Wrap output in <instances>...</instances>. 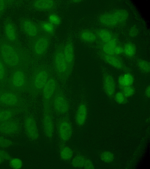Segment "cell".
I'll return each instance as SVG.
<instances>
[{"label": "cell", "mask_w": 150, "mask_h": 169, "mask_svg": "<svg viewBox=\"0 0 150 169\" xmlns=\"http://www.w3.org/2000/svg\"><path fill=\"white\" fill-rule=\"evenodd\" d=\"M0 57L9 70L30 67L35 62L28 50L21 44L11 43L0 36Z\"/></svg>", "instance_id": "cell-1"}, {"label": "cell", "mask_w": 150, "mask_h": 169, "mask_svg": "<svg viewBox=\"0 0 150 169\" xmlns=\"http://www.w3.org/2000/svg\"><path fill=\"white\" fill-rule=\"evenodd\" d=\"M53 75L52 67L47 65L33 64L29 68V86L28 93L33 99L41 93L49 78Z\"/></svg>", "instance_id": "cell-2"}, {"label": "cell", "mask_w": 150, "mask_h": 169, "mask_svg": "<svg viewBox=\"0 0 150 169\" xmlns=\"http://www.w3.org/2000/svg\"><path fill=\"white\" fill-rule=\"evenodd\" d=\"M30 67H22L9 70L5 87L20 93H28Z\"/></svg>", "instance_id": "cell-3"}, {"label": "cell", "mask_w": 150, "mask_h": 169, "mask_svg": "<svg viewBox=\"0 0 150 169\" xmlns=\"http://www.w3.org/2000/svg\"><path fill=\"white\" fill-rule=\"evenodd\" d=\"M28 106L23 94L6 87L0 88V107L28 109Z\"/></svg>", "instance_id": "cell-4"}, {"label": "cell", "mask_w": 150, "mask_h": 169, "mask_svg": "<svg viewBox=\"0 0 150 169\" xmlns=\"http://www.w3.org/2000/svg\"><path fill=\"white\" fill-rule=\"evenodd\" d=\"M63 43L59 44L54 52L52 60V69L58 79L66 82L71 73L64 58L63 51Z\"/></svg>", "instance_id": "cell-5"}, {"label": "cell", "mask_w": 150, "mask_h": 169, "mask_svg": "<svg viewBox=\"0 0 150 169\" xmlns=\"http://www.w3.org/2000/svg\"><path fill=\"white\" fill-rule=\"evenodd\" d=\"M51 37L43 33L30 39L28 50L34 61L37 62L47 53L50 43Z\"/></svg>", "instance_id": "cell-6"}, {"label": "cell", "mask_w": 150, "mask_h": 169, "mask_svg": "<svg viewBox=\"0 0 150 169\" xmlns=\"http://www.w3.org/2000/svg\"><path fill=\"white\" fill-rule=\"evenodd\" d=\"M51 108L55 113L59 115L68 114L70 105L66 95L62 89L58 88L53 96L50 102Z\"/></svg>", "instance_id": "cell-7"}, {"label": "cell", "mask_w": 150, "mask_h": 169, "mask_svg": "<svg viewBox=\"0 0 150 169\" xmlns=\"http://www.w3.org/2000/svg\"><path fill=\"white\" fill-rule=\"evenodd\" d=\"M57 136L62 142L68 141L72 137L73 128L68 114L61 117L58 121L57 125Z\"/></svg>", "instance_id": "cell-8"}, {"label": "cell", "mask_w": 150, "mask_h": 169, "mask_svg": "<svg viewBox=\"0 0 150 169\" xmlns=\"http://www.w3.org/2000/svg\"><path fill=\"white\" fill-rule=\"evenodd\" d=\"M19 25L22 32L30 39L37 37L43 33L37 23L28 18L20 19Z\"/></svg>", "instance_id": "cell-9"}, {"label": "cell", "mask_w": 150, "mask_h": 169, "mask_svg": "<svg viewBox=\"0 0 150 169\" xmlns=\"http://www.w3.org/2000/svg\"><path fill=\"white\" fill-rule=\"evenodd\" d=\"M3 35L8 41L21 44L16 26L13 20L9 17L5 18L3 23Z\"/></svg>", "instance_id": "cell-10"}, {"label": "cell", "mask_w": 150, "mask_h": 169, "mask_svg": "<svg viewBox=\"0 0 150 169\" xmlns=\"http://www.w3.org/2000/svg\"><path fill=\"white\" fill-rule=\"evenodd\" d=\"M59 87L57 79L53 75L48 80L42 91L43 108L51 107V99Z\"/></svg>", "instance_id": "cell-11"}, {"label": "cell", "mask_w": 150, "mask_h": 169, "mask_svg": "<svg viewBox=\"0 0 150 169\" xmlns=\"http://www.w3.org/2000/svg\"><path fill=\"white\" fill-rule=\"evenodd\" d=\"M42 126L43 133L50 141L52 140L54 130V125L51 107L43 108Z\"/></svg>", "instance_id": "cell-12"}, {"label": "cell", "mask_w": 150, "mask_h": 169, "mask_svg": "<svg viewBox=\"0 0 150 169\" xmlns=\"http://www.w3.org/2000/svg\"><path fill=\"white\" fill-rule=\"evenodd\" d=\"M24 119V126L26 134L31 141L37 140L39 132L36 121L33 115L26 112Z\"/></svg>", "instance_id": "cell-13"}, {"label": "cell", "mask_w": 150, "mask_h": 169, "mask_svg": "<svg viewBox=\"0 0 150 169\" xmlns=\"http://www.w3.org/2000/svg\"><path fill=\"white\" fill-rule=\"evenodd\" d=\"M102 82L105 94L110 99H113L116 89L115 82L112 75L105 69L102 70Z\"/></svg>", "instance_id": "cell-14"}, {"label": "cell", "mask_w": 150, "mask_h": 169, "mask_svg": "<svg viewBox=\"0 0 150 169\" xmlns=\"http://www.w3.org/2000/svg\"><path fill=\"white\" fill-rule=\"evenodd\" d=\"M63 51L69 70L71 74L74 66L75 55L74 44L71 36L68 38L63 44Z\"/></svg>", "instance_id": "cell-15"}, {"label": "cell", "mask_w": 150, "mask_h": 169, "mask_svg": "<svg viewBox=\"0 0 150 169\" xmlns=\"http://www.w3.org/2000/svg\"><path fill=\"white\" fill-rule=\"evenodd\" d=\"M20 129L19 122L14 117L0 122V133L4 135L16 134L19 132Z\"/></svg>", "instance_id": "cell-16"}, {"label": "cell", "mask_w": 150, "mask_h": 169, "mask_svg": "<svg viewBox=\"0 0 150 169\" xmlns=\"http://www.w3.org/2000/svg\"><path fill=\"white\" fill-rule=\"evenodd\" d=\"M32 8L40 11H48L54 9L57 6L55 1L53 0H36L32 1Z\"/></svg>", "instance_id": "cell-17"}, {"label": "cell", "mask_w": 150, "mask_h": 169, "mask_svg": "<svg viewBox=\"0 0 150 169\" xmlns=\"http://www.w3.org/2000/svg\"><path fill=\"white\" fill-rule=\"evenodd\" d=\"M102 57L105 62L113 67L125 72L131 73V70L126 66L119 58L113 55L105 54L102 55Z\"/></svg>", "instance_id": "cell-18"}, {"label": "cell", "mask_w": 150, "mask_h": 169, "mask_svg": "<svg viewBox=\"0 0 150 169\" xmlns=\"http://www.w3.org/2000/svg\"><path fill=\"white\" fill-rule=\"evenodd\" d=\"M28 111V109L19 108L0 107V122L6 121L23 112Z\"/></svg>", "instance_id": "cell-19"}, {"label": "cell", "mask_w": 150, "mask_h": 169, "mask_svg": "<svg viewBox=\"0 0 150 169\" xmlns=\"http://www.w3.org/2000/svg\"><path fill=\"white\" fill-rule=\"evenodd\" d=\"M87 116V108L86 104L81 102L78 106L75 113L74 119L76 125L81 127L84 124Z\"/></svg>", "instance_id": "cell-20"}, {"label": "cell", "mask_w": 150, "mask_h": 169, "mask_svg": "<svg viewBox=\"0 0 150 169\" xmlns=\"http://www.w3.org/2000/svg\"><path fill=\"white\" fill-rule=\"evenodd\" d=\"M62 142L59 147V155L60 158L63 160L68 161L73 157V151L69 146Z\"/></svg>", "instance_id": "cell-21"}, {"label": "cell", "mask_w": 150, "mask_h": 169, "mask_svg": "<svg viewBox=\"0 0 150 169\" xmlns=\"http://www.w3.org/2000/svg\"><path fill=\"white\" fill-rule=\"evenodd\" d=\"M37 23L43 33L48 34L51 37L55 36V27L48 21H39Z\"/></svg>", "instance_id": "cell-22"}, {"label": "cell", "mask_w": 150, "mask_h": 169, "mask_svg": "<svg viewBox=\"0 0 150 169\" xmlns=\"http://www.w3.org/2000/svg\"><path fill=\"white\" fill-rule=\"evenodd\" d=\"M9 70L0 57V88L5 87Z\"/></svg>", "instance_id": "cell-23"}, {"label": "cell", "mask_w": 150, "mask_h": 169, "mask_svg": "<svg viewBox=\"0 0 150 169\" xmlns=\"http://www.w3.org/2000/svg\"><path fill=\"white\" fill-rule=\"evenodd\" d=\"M118 82L120 87L132 86L134 82V78L131 73L125 72L119 77Z\"/></svg>", "instance_id": "cell-24"}, {"label": "cell", "mask_w": 150, "mask_h": 169, "mask_svg": "<svg viewBox=\"0 0 150 169\" xmlns=\"http://www.w3.org/2000/svg\"><path fill=\"white\" fill-rule=\"evenodd\" d=\"M100 22L106 26H113L118 23L112 13H106L101 15L100 18Z\"/></svg>", "instance_id": "cell-25"}, {"label": "cell", "mask_w": 150, "mask_h": 169, "mask_svg": "<svg viewBox=\"0 0 150 169\" xmlns=\"http://www.w3.org/2000/svg\"><path fill=\"white\" fill-rule=\"evenodd\" d=\"M79 38L81 40L87 42H93L96 38L95 34L87 30L81 31L79 34Z\"/></svg>", "instance_id": "cell-26"}, {"label": "cell", "mask_w": 150, "mask_h": 169, "mask_svg": "<svg viewBox=\"0 0 150 169\" xmlns=\"http://www.w3.org/2000/svg\"><path fill=\"white\" fill-rule=\"evenodd\" d=\"M117 41L115 38L112 39L104 44L103 50L104 54L108 55H114L115 48L116 46Z\"/></svg>", "instance_id": "cell-27"}, {"label": "cell", "mask_w": 150, "mask_h": 169, "mask_svg": "<svg viewBox=\"0 0 150 169\" xmlns=\"http://www.w3.org/2000/svg\"><path fill=\"white\" fill-rule=\"evenodd\" d=\"M112 14L118 23L125 21L128 17V13L127 12L123 9H119L116 10Z\"/></svg>", "instance_id": "cell-28"}, {"label": "cell", "mask_w": 150, "mask_h": 169, "mask_svg": "<svg viewBox=\"0 0 150 169\" xmlns=\"http://www.w3.org/2000/svg\"><path fill=\"white\" fill-rule=\"evenodd\" d=\"M86 158L80 154L76 155L72 159L71 164L72 166L75 168H83Z\"/></svg>", "instance_id": "cell-29"}, {"label": "cell", "mask_w": 150, "mask_h": 169, "mask_svg": "<svg viewBox=\"0 0 150 169\" xmlns=\"http://www.w3.org/2000/svg\"><path fill=\"white\" fill-rule=\"evenodd\" d=\"M137 65L139 69L143 73H149L150 65L149 62L143 60H139L137 62Z\"/></svg>", "instance_id": "cell-30"}, {"label": "cell", "mask_w": 150, "mask_h": 169, "mask_svg": "<svg viewBox=\"0 0 150 169\" xmlns=\"http://www.w3.org/2000/svg\"><path fill=\"white\" fill-rule=\"evenodd\" d=\"M15 2L14 0H0V22L2 16L7 9Z\"/></svg>", "instance_id": "cell-31"}, {"label": "cell", "mask_w": 150, "mask_h": 169, "mask_svg": "<svg viewBox=\"0 0 150 169\" xmlns=\"http://www.w3.org/2000/svg\"><path fill=\"white\" fill-rule=\"evenodd\" d=\"M48 21L54 26L57 27L62 23V19L60 17L55 13H51L48 17Z\"/></svg>", "instance_id": "cell-32"}, {"label": "cell", "mask_w": 150, "mask_h": 169, "mask_svg": "<svg viewBox=\"0 0 150 169\" xmlns=\"http://www.w3.org/2000/svg\"><path fill=\"white\" fill-rule=\"evenodd\" d=\"M123 52L127 56L132 57L135 54L136 48L132 44L128 43L125 45L123 49Z\"/></svg>", "instance_id": "cell-33"}, {"label": "cell", "mask_w": 150, "mask_h": 169, "mask_svg": "<svg viewBox=\"0 0 150 169\" xmlns=\"http://www.w3.org/2000/svg\"><path fill=\"white\" fill-rule=\"evenodd\" d=\"M98 34L100 39L106 43L108 42L112 39L111 33L107 30L101 29L99 31Z\"/></svg>", "instance_id": "cell-34"}, {"label": "cell", "mask_w": 150, "mask_h": 169, "mask_svg": "<svg viewBox=\"0 0 150 169\" xmlns=\"http://www.w3.org/2000/svg\"><path fill=\"white\" fill-rule=\"evenodd\" d=\"M120 88L121 91L127 98L132 96L135 92V88L132 85L120 87Z\"/></svg>", "instance_id": "cell-35"}, {"label": "cell", "mask_w": 150, "mask_h": 169, "mask_svg": "<svg viewBox=\"0 0 150 169\" xmlns=\"http://www.w3.org/2000/svg\"><path fill=\"white\" fill-rule=\"evenodd\" d=\"M9 164L11 168L15 169H18L22 168L23 165L22 161L17 158H11L10 160Z\"/></svg>", "instance_id": "cell-36"}, {"label": "cell", "mask_w": 150, "mask_h": 169, "mask_svg": "<svg viewBox=\"0 0 150 169\" xmlns=\"http://www.w3.org/2000/svg\"><path fill=\"white\" fill-rule=\"evenodd\" d=\"M114 99L117 103L119 104H124L127 102V98L121 91H119L115 94Z\"/></svg>", "instance_id": "cell-37"}, {"label": "cell", "mask_w": 150, "mask_h": 169, "mask_svg": "<svg viewBox=\"0 0 150 169\" xmlns=\"http://www.w3.org/2000/svg\"><path fill=\"white\" fill-rule=\"evenodd\" d=\"M13 144V142L10 140L2 136H0V147L6 148Z\"/></svg>", "instance_id": "cell-38"}, {"label": "cell", "mask_w": 150, "mask_h": 169, "mask_svg": "<svg viewBox=\"0 0 150 169\" xmlns=\"http://www.w3.org/2000/svg\"><path fill=\"white\" fill-rule=\"evenodd\" d=\"M102 160L105 162H110L113 159V156L112 153L109 152H105L103 153L101 155Z\"/></svg>", "instance_id": "cell-39"}, {"label": "cell", "mask_w": 150, "mask_h": 169, "mask_svg": "<svg viewBox=\"0 0 150 169\" xmlns=\"http://www.w3.org/2000/svg\"><path fill=\"white\" fill-rule=\"evenodd\" d=\"M12 157L4 150H0V164L5 160H9Z\"/></svg>", "instance_id": "cell-40"}, {"label": "cell", "mask_w": 150, "mask_h": 169, "mask_svg": "<svg viewBox=\"0 0 150 169\" xmlns=\"http://www.w3.org/2000/svg\"><path fill=\"white\" fill-rule=\"evenodd\" d=\"M83 168L85 169H92L94 168L91 161L88 159H86Z\"/></svg>", "instance_id": "cell-41"}, {"label": "cell", "mask_w": 150, "mask_h": 169, "mask_svg": "<svg viewBox=\"0 0 150 169\" xmlns=\"http://www.w3.org/2000/svg\"><path fill=\"white\" fill-rule=\"evenodd\" d=\"M138 30L136 27H133L130 29L129 34L132 37H134L138 33Z\"/></svg>", "instance_id": "cell-42"}, {"label": "cell", "mask_w": 150, "mask_h": 169, "mask_svg": "<svg viewBox=\"0 0 150 169\" xmlns=\"http://www.w3.org/2000/svg\"><path fill=\"white\" fill-rule=\"evenodd\" d=\"M123 52V49L121 47L117 46L115 48L114 50V54L117 55L122 54Z\"/></svg>", "instance_id": "cell-43"}, {"label": "cell", "mask_w": 150, "mask_h": 169, "mask_svg": "<svg viewBox=\"0 0 150 169\" xmlns=\"http://www.w3.org/2000/svg\"><path fill=\"white\" fill-rule=\"evenodd\" d=\"M145 96L147 98H149L150 96V86L148 85L144 91Z\"/></svg>", "instance_id": "cell-44"}, {"label": "cell", "mask_w": 150, "mask_h": 169, "mask_svg": "<svg viewBox=\"0 0 150 169\" xmlns=\"http://www.w3.org/2000/svg\"><path fill=\"white\" fill-rule=\"evenodd\" d=\"M82 1L81 0H71L70 1V2H71V3L74 4H78L79 3H80Z\"/></svg>", "instance_id": "cell-45"}]
</instances>
